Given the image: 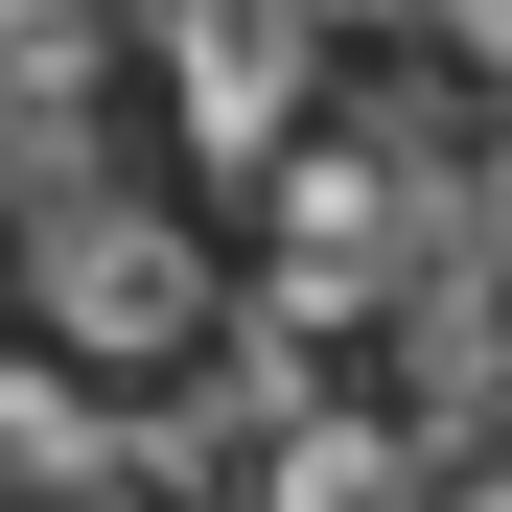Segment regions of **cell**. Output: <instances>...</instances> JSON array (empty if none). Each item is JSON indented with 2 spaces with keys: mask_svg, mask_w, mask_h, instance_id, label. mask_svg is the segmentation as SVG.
<instances>
[{
  "mask_svg": "<svg viewBox=\"0 0 512 512\" xmlns=\"http://www.w3.org/2000/svg\"><path fill=\"white\" fill-rule=\"evenodd\" d=\"M24 210V326L70 373H163L210 326V256H187V210L163 187H117V163H70V187H0Z\"/></svg>",
  "mask_w": 512,
  "mask_h": 512,
  "instance_id": "1",
  "label": "cell"
},
{
  "mask_svg": "<svg viewBox=\"0 0 512 512\" xmlns=\"http://www.w3.org/2000/svg\"><path fill=\"white\" fill-rule=\"evenodd\" d=\"M419 24H443V70H466V94H512V0H419Z\"/></svg>",
  "mask_w": 512,
  "mask_h": 512,
  "instance_id": "4",
  "label": "cell"
},
{
  "mask_svg": "<svg viewBox=\"0 0 512 512\" xmlns=\"http://www.w3.org/2000/svg\"><path fill=\"white\" fill-rule=\"evenodd\" d=\"M419 512H512V466H489V489H419Z\"/></svg>",
  "mask_w": 512,
  "mask_h": 512,
  "instance_id": "6",
  "label": "cell"
},
{
  "mask_svg": "<svg viewBox=\"0 0 512 512\" xmlns=\"http://www.w3.org/2000/svg\"><path fill=\"white\" fill-rule=\"evenodd\" d=\"M303 24H419V0H303Z\"/></svg>",
  "mask_w": 512,
  "mask_h": 512,
  "instance_id": "5",
  "label": "cell"
},
{
  "mask_svg": "<svg viewBox=\"0 0 512 512\" xmlns=\"http://www.w3.org/2000/svg\"><path fill=\"white\" fill-rule=\"evenodd\" d=\"M117 47L163 70V117H187L210 187H256V163L303 140V94H326V24L303 0H117Z\"/></svg>",
  "mask_w": 512,
  "mask_h": 512,
  "instance_id": "2",
  "label": "cell"
},
{
  "mask_svg": "<svg viewBox=\"0 0 512 512\" xmlns=\"http://www.w3.org/2000/svg\"><path fill=\"white\" fill-rule=\"evenodd\" d=\"M443 256H489V280H512V117H466V187H443Z\"/></svg>",
  "mask_w": 512,
  "mask_h": 512,
  "instance_id": "3",
  "label": "cell"
}]
</instances>
